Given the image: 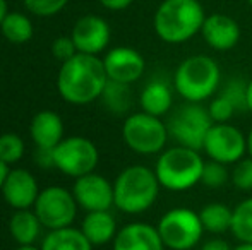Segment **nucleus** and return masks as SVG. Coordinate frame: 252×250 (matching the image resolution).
<instances>
[{
	"label": "nucleus",
	"mask_w": 252,
	"mask_h": 250,
	"mask_svg": "<svg viewBox=\"0 0 252 250\" xmlns=\"http://www.w3.org/2000/svg\"><path fill=\"white\" fill-rule=\"evenodd\" d=\"M199 218L204 231L213 235H221L230 231V228H232L233 209H230L226 204L211 202L206 204L199 211Z\"/></svg>",
	"instance_id": "23"
},
{
	"label": "nucleus",
	"mask_w": 252,
	"mask_h": 250,
	"mask_svg": "<svg viewBox=\"0 0 252 250\" xmlns=\"http://www.w3.org/2000/svg\"><path fill=\"white\" fill-rule=\"evenodd\" d=\"M41 250H93V244L76 228L52 230L41 244Z\"/></svg>",
	"instance_id": "21"
},
{
	"label": "nucleus",
	"mask_w": 252,
	"mask_h": 250,
	"mask_svg": "<svg viewBox=\"0 0 252 250\" xmlns=\"http://www.w3.org/2000/svg\"><path fill=\"white\" fill-rule=\"evenodd\" d=\"M202 40L216 52H228L240 41V26L233 17L221 12L206 16L201 28Z\"/></svg>",
	"instance_id": "15"
},
{
	"label": "nucleus",
	"mask_w": 252,
	"mask_h": 250,
	"mask_svg": "<svg viewBox=\"0 0 252 250\" xmlns=\"http://www.w3.org/2000/svg\"><path fill=\"white\" fill-rule=\"evenodd\" d=\"M202 168L204 160L199 151L177 144L159 153L155 173L163 189L170 192H186L201 184Z\"/></svg>",
	"instance_id": "4"
},
{
	"label": "nucleus",
	"mask_w": 252,
	"mask_h": 250,
	"mask_svg": "<svg viewBox=\"0 0 252 250\" xmlns=\"http://www.w3.org/2000/svg\"><path fill=\"white\" fill-rule=\"evenodd\" d=\"M81 231L93 245H105L117 235L115 218L110 211H91L84 218Z\"/></svg>",
	"instance_id": "20"
},
{
	"label": "nucleus",
	"mask_w": 252,
	"mask_h": 250,
	"mask_svg": "<svg viewBox=\"0 0 252 250\" xmlns=\"http://www.w3.org/2000/svg\"><path fill=\"white\" fill-rule=\"evenodd\" d=\"M108 76L96 55L76 54L62 63L57 77L60 96L72 105H88L103 94Z\"/></svg>",
	"instance_id": "1"
},
{
	"label": "nucleus",
	"mask_w": 252,
	"mask_h": 250,
	"mask_svg": "<svg viewBox=\"0 0 252 250\" xmlns=\"http://www.w3.org/2000/svg\"><path fill=\"white\" fill-rule=\"evenodd\" d=\"M101 98L105 101V107L117 115H124L132 105V93H130L129 84L117 83V81L108 79Z\"/></svg>",
	"instance_id": "25"
},
{
	"label": "nucleus",
	"mask_w": 252,
	"mask_h": 250,
	"mask_svg": "<svg viewBox=\"0 0 252 250\" xmlns=\"http://www.w3.org/2000/svg\"><path fill=\"white\" fill-rule=\"evenodd\" d=\"M24 154V142L16 134H3L0 136V160L7 165L19 161Z\"/></svg>",
	"instance_id": "28"
},
{
	"label": "nucleus",
	"mask_w": 252,
	"mask_h": 250,
	"mask_svg": "<svg viewBox=\"0 0 252 250\" xmlns=\"http://www.w3.org/2000/svg\"><path fill=\"white\" fill-rule=\"evenodd\" d=\"M228 165L218 163V161H204V168H202L201 175V184L208 189H220L230 180V171L226 170Z\"/></svg>",
	"instance_id": "27"
},
{
	"label": "nucleus",
	"mask_w": 252,
	"mask_h": 250,
	"mask_svg": "<svg viewBox=\"0 0 252 250\" xmlns=\"http://www.w3.org/2000/svg\"><path fill=\"white\" fill-rule=\"evenodd\" d=\"M40 226L41 221L38 220L36 213L28 209H19L10 218L9 223L10 235L19 245H33V242L40 235Z\"/></svg>",
	"instance_id": "22"
},
{
	"label": "nucleus",
	"mask_w": 252,
	"mask_h": 250,
	"mask_svg": "<svg viewBox=\"0 0 252 250\" xmlns=\"http://www.w3.org/2000/svg\"><path fill=\"white\" fill-rule=\"evenodd\" d=\"M30 130L36 147L43 149H55L63 139V122L60 115L52 110H43L34 115Z\"/></svg>",
	"instance_id": "18"
},
{
	"label": "nucleus",
	"mask_w": 252,
	"mask_h": 250,
	"mask_svg": "<svg viewBox=\"0 0 252 250\" xmlns=\"http://www.w3.org/2000/svg\"><path fill=\"white\" fill-rule=\"evenodd\" d=\"M232 250H252V244H246V242H239L237 247H232Z\"/></svg>",
	"instance_id": "41"
},
{
	"label": "nucleus",
	"mask_w": 252,
	"mask_h": 250,
	"mask_svg": "<svg viewBox=\"0 0 252 250\" xmlns=\"http://www.w3.org/2000/svg\"><path fill=\"white\" fill-rule=\"evenodd\" d=\"M124 142L139 154H159L168 140V127L159 117L146 111L129 115L122 127Z\"/></svg>",
	"instance_id": "7"
},
{
	"label": "nucleus",
	"mask_w": 252,
	"mask_h": 250,
	"mask_svg": "<svg viewBox=\"0 0 252 250\" xmlns=\"http://www.w3.org/2000/svg\"><path fill=\"white\" fill-rule=\"evenodd\" d=\"M165 249L190 250L201 242L204 233L199 213L189 207H173L159 218L156 224Z\"/></svg>",
	"instance_id": "6"
},
{
	"label": "nucleus",
	"mask_w": 252,
	"mask_h": 250,
	"mask_svg": "<svg viewBox=\"0 0 252 250\" xmlns=\"http://www.w3.org/2000/svg\"><path fill=\"white\" fill-rule=\"evenodd\" d=\"M230 231L239 242L252 244V197H247L233 207Z\"/></svg>",
	"instance_id": "26"
},
{
	"label": "nucleus",
	"mask_w": 252,
	"mask_h": 250,
	"mask_svg": "<svg viewBox=\"0 0 252 250\" xmlns=\"http://www.w3.org/2000/svg\"><path fill=\"white\" fill-rule=\"evenodd\" d=\"M247 156L252 158V129L247 134Z\"/></svg>",
	"instance_id": "40"
},
{
	"label": "nucleus",
	"mask_w": 252,
	"mask_h": 250,
	"mask_svg": "<svg viewBox=\"0 0 252 250\" xmlns=\"http://www.w3.org/2000/svg\"><path fill=\"white\" fill-rule=\"evenodd\" d=\"M77 204L88 213L91 211H110L113 204V185L98 173L83 175L76 180L72 189Z\"/></svg>",
	"instance_id": "12"
},
{
	"label": "nucleus",
	"mask_w": 252,
	"mask_h": 250,
	"mask_svg": "<svg viewBox=\"0 0 252 250\" xmlns=\"http://www.w3.org/2000/svg\"><path fill=\"white\" fill-rule=\"evenodd\" d=\"M201 250H232V247L225 240H221V238H213V240L206 242L201 247Z\"/></svg>",
	"instance_id": "36"
},
{
	"label": "nucleus",
	"mask_w": 252,
	"mask_h": 250,
	"mask_svg": "<svg viewBox=\"0 0 252 250\" xmlns=\"http://www.w3.org/2000/svg\"><path fill=\"white\" fill-rule=\"evenodd\" d=\"M106 76L110 81L117 83L132 84L144 74L146 62L144 57L137 50L130 47H117L112 48L103 58Z\"/></svg>",
	"instance_id": "13"
},
{
	"label": "nucleus",
	"mask_w": 252,
	"mask_h": 250,
	"mask_svg": "<svg viewBox=\"0 0 252 250\" xmlns=\"http://www.w3.org/2000/svg\"><path fill=\"white\" fill-rule=\"evenodd\" d=\"M134 0H100V3L108 10H124L132 3Z\"/></svg>",
	"instance_id": "35"
},
{
	"label": "nucleus",
	"mask_w": 252,
	"mask_h": 250,
	"mask_svg": "<svg viewBox=\"0 0 252 250\" xmlns=\"http://www.w3.org/2000/svg\"><path fill=\"white\" fill-rule=\"evenodd\" d=\"M52 54L55 55V58L62 60L63 63L69 60V58H72L76 54H79V52H77L72 36H59L52 43Z\"/></svg>",
	"instance_id": "33"
},
{
	"label": "nucleus",
	"mask_w": 252,
	"mask_h": 250,
	"mask_svg": "<svg viewBox=\"0 0 252 250\" xmlns=\"http://www.w3.org/2000/svg\"><path fill=\"white\" fill-rule=\"evenodd\" d=\"M159 187L155 170L132 165L120 171L113 182V204L126 214H141L156 202Z\"/></svg>",
	"instance_id": "3"
},
{
	"label": "nucleus",
	"mask_w": 252,
	"mask_h": 250,
	"mask_svg": "<svg viewBox=\"0 0 252 250\" xmlns=\"http://www.w3.org/2000/svg\"><path fill=\"white\" fill-rule=\"evenodd\" d=\"M215 122L209 117L208 108L201 103H189L179 107L168 118V134L179 146L202 151V144Z\"/></svg>",
	"instance_id": "8"
},
{
	"label": "nucleus",
	"mask_w": 252,
	"mask_h": 250,
	"mask_svg": "<svg viewBox=\"0 0 252 250\" xmlns=\"http://www.w3.org/2000/svg\"><path fill=\"white\" fill-rule=\"evenodd\" d=\"M2 194L5 202L16 209H28L36 202L38 195H40L36 178L23 168L9 170V175L3 182Z\"/></svg>",
	"instance_id": "16"
},
{
	"label": "nucleus",
	"mask_w": 252,
	"mask_h": 250,
	"mask_svg": "<svg viewBox=\"0 0 252 250\" xmlns=\"http://www.w3.org/2000/svg\"><path fill=\"white\" fill-rule=\"evenodd\" d=\"M70 36L79 54L98 55L110 43V26L100 16H84L74 24Z\"/></svg>",
	"instance_id": "14"
},
{
	"label": "nucleus",
	"mask_w": 252,
	"mask_h": 250,
	"mask_svg": "<svg viewBox=\"0 0 252 250\" xmlns=\"http://www.w3.org/2000/svg\"><path fill=\"white\" fill-rule=\"evenodd\" d=\"M34 160H36V163L43 168L55 167V165H53V149H43V147H38L36 154H34Z\"/></svg>",
	"instance_id": "34"
},
{
	"label": "nucleus",
	"mask_w": 252,
	"mask_h": 250,
	"mask_svg": "<svg viewBox=\"0 0 252 250\" xmlns=\"http://www.w3.org/2000/svg\"><path fill=\"white\" fill-rule=\"evenodd\" d=\"M23 2L26 9L33 12L34 16L48 17L59 14L67 5L69 0H23Z\"/></svg>",
	"instance_id": "32"
},
{
	"label": "nucleus",
	"mask_w": 252,
	"mask_h": 250,
	"mask_svg": "<svg viewBox=\"0 0 252 250\" xmlns=\"http://www.w3.org/2000/svg\"><path fill=\"white\" fill-rule=\"evenodd\" d=\"M100 154L93 140L86 137H67L53 149V165L69 177H83L96 168Z\"/></svg>",
	"instance_id": "9"
},
{
	"label": "nucleus",
	"mask_w": 252,
	"mask_h": 250,
	"mask_svg": "<svg viewBox=\"0 0 252 250\" xmlns=\"http://www.w3.org/2000/svg\"><path fill=\"white\" fill-rule=\"evenodd\" d=\"M16 250H41V249H36V247H33V245H21V247Z\"/></svg>",
	"instance_id": "42"
},
{
	"label": "nucleus",
	"mask_w": 252,
	"mask_h": 250,
	"mask_svg": "<svg viewBox=\"0 0 252 250\" xmlns=\"http://www.w3.org/2000/svg\"><path fill=\"white\" fill-rule=\"evenodd\" d=\"M3 38L10 43H26L33 38V23L21 12H9L0 24Z\"/></svg>",
	"instance_id": "24"
},
{
	"label": "nucleus",
	"mask_w": 252,
	"mask_h": 250,
	"mask_svg": "<svg viewBox=\"0 0 252 250\" xmlns=\"http://www.w3.org/2000/svg\"><path fill=\"white\" fill-rule=\"evenodd\" d=\"M139 103L143 111L155 117L161 118L163 115H166L172 108L173 103V93L172 87L166 81L163 79H153L144 86V89L141 91Z\"/></svg>",
	"instance_id": "19"
},
{
	"label": "nucleus",
	"mask_w": 252,
	"mask_h": 250,
	"mask_svg": "<svg viewBox=\"0 0 252 250\" xmlns=\"http://www.w3.org/2000/svg\"><path fill=\"white\" fill-rule=\"evenodd\" d=\"M247 110L252 111V79L247 83Z\"/></svg>",
	"instance_id": "38"
},
{
	"label": "nucleus",
	"mask_w": 252,
	"mask_h": 250,
	"mask_svg": "<svg viewBox=\"0 0 252 250\" xmlns=\"http://www.w3.org/2000/svg\"><path fill=\"white\" fill-rule=\"evenodd\" d=\"M202 151L213 161L235 165L247 154V136L232 124H213L202 144Z\"/></svg>",
	"instance_id": "11"
},
{
	"label": "nucleus",
	"mask_w": 252,
	"mask_h": 250,
	"mask_svg": "<svg viewBox=\"0 0 252 250\" xmlns=\"http://www.w3.org/2000/svg\"><path fill=\"white\" fill-rule=\"evenodd\" d=\"M77 200L74 194L62 187H48L41 190L34 202V213L41 224L50 230L70 226L77 214Z\"/></svg>",
	"instance_id": "10"
},
{
	"label": "nucleus",
	"mask_w": 252,
	"mask_h": 250,
	"mask_svg": "<svg viewBox=\"0 0 252 250\" xmlns=\"http://www.w3.org/2000/svg\"><path fill=\"white\" fill-rule=\"evenodd\" d=\"M209 117L215 124H226L232 120V117L235 115L237 108L233 107V103L230 100H226L223 94H218L216 98H213L211 103L208 107Z\"/></svg>",
	"instance_id": "31"
},
{
	"label": "nucleus",
	"mask_w": 252,
	"mask_h": 250,
	"mask_svg": "<svg viewBox=\"0 0 252 250\" xmlns=\"http://www.w3.org/2000/svg\"><path fill=\"white\" fill-rule=\"evenodd\" d=\"M9 14V10H7V2L5 0H0V24H2L3 17Z\"/></svg>",
	"instance_id": "39"
},
{
	"label": "nucleus",
	"mask_w": 252,
	"mask_h": 250,
	"mask_svg": "<svg viewBox=\"0 0 252 250\" xmlns=\"http://www.w3.org/2000/svg\"><path fill=\"white\" fill-rule=\"evenodd\" d=\"M113 250H165L156 226L148 223H132L117 231Z\"/></svg>",
	"instance_id": "17"
},
{
	"label": "nucleus",
	"mask_w": 252,
	"mask_h": 250,
	"mask_svg": "<svg viewBox=\"0 0 252 250\" xmlns=\"http://www.w3.org/2000/svg\"><path fill=\"white\" fill-rule=\"evenodd\" d=\"M221 70L215 58L192 55L182 60L173 76V87L189 103H202L218 91Z\"/></svg>",
	"instance_id": "5"
},
{
	"label": "nucleus",
	"mask_w": 252,
	"mask_h": 250,
	"mask_svg": "<svg viewBox=\"0 0 252 250\" xmlns=\"http://www.w3.org/2000/svg\"><path fill=\"white\" fill-rule=\"evenodd\" d=\"M7 175H9V168H7V163H3L2 160H0V190L3 187V182H5Z\"/></svg>",
	"instance_id": "37"
},
{
	"label": "nucleus",
	"mask_w": 252,
	"mask_h": 250,
	"mask_svg": "<svg viewBox=\"0 0 252 250\" xmlns=\"http://www.w3.org/2000/svg\"><path fill=\"white\" fill-rule=\"evenodd\" d=\"M206 19L199 0H163L153 19L155 33L168 45H180L201 33Z\"/></svg>",
	"instance_id": "2"
},
{
	"label": "nucleus",
	"mask_w": 252,
	"mask_h": 250,
	"mask_svg": "<svg viewBox=\"0 0 252 250\" xmlns=\"http://www.w3.org/2000/svg\"><path fill=\"white\" fill-rule=\"evenodd\" d=\"M230 180L239 190L242 192H251L252 190V158H242L233 165V170L230 173Z\"/></svg>",
	"instance_id": "29"
},
{
	"label": "nucleus",
	"mask_w": 252,
	"mask_h": 250,
	"mask_svg": "<svg viewBox=\"0 0 252 250\" xmlns=\"http://www.w3.org/2000/svg\"><path fill=\"white\" fill-rule=\"evenodd\" d=\"M223 96L233 103L237 111L247 110V83L242 79H230L221 89Z\"/></svg>",
	"instance_id": "30"
},
{
	"label": "nucleus",
	"mask_w": 252,
	"mask_h": 250,
	"mask_svg": "<svg viewBox=\"0 0 252 250\" xmlns=\"http://www.w3.org/2000/svg\"><path fill=\"white\" fill-rule=\"evenodd\" d=\"M247 3H249V7L252 9V0H247Z\"/></svg>",
	"instance_id": "43"
}]
</instances>
